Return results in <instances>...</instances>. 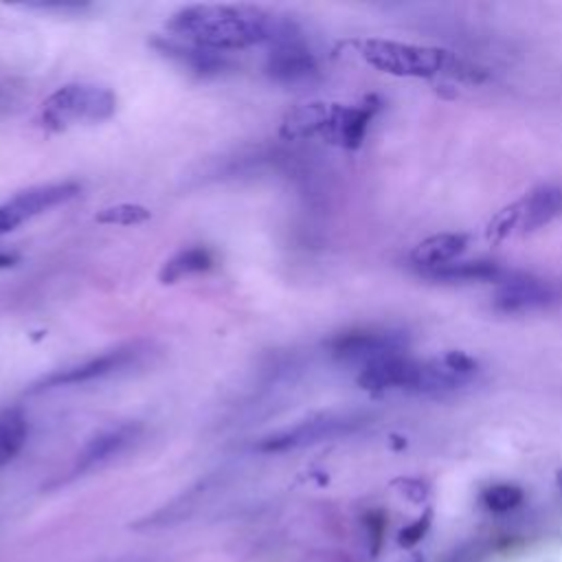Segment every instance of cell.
Returning a JSON list of instances; mask_svg holds the SVG:
<instances>
[{
	"label": "cell",
	"instance_id": "1",
	"mask_svg": "<svg viewBox=\"0 0 562 562\" xmlns=\"http://www.w3.org/2000/svg\"><path fill=\"white\" fill-rule=\"evenodd\" d=\"M277 23L279 21L258 8L192 5L176 12L167 29L180 40L220 53L271 43Z\"/></svg>",
	"mask_w": 562,
	"mask_h": 562
},
{
	"label": "cell",
	"instance_id": "2",
	"mask_svg": "<svg viewBox=\"0 0 562 562\" xmlns=\"http://www.w3.org/2000/svg\"><path fill=\"white\" fill-rule=\"evenodd\" d=\"M358 51L369 67L396 77H435L440 73H451L468 82L483 80L475 67L435 47L403 45L392 40H362L358 43Z\"/></svg>",
	"mask_w": 562,
	"mask_h": 562
},
{
	"label": "cell",
	"instance_id": "3",
	"mask_svg": "<svg viewBox=\"0 0 562 562\" xmlns=\"http://www.w3.org/2000/svg\"><path fill=\"white\" fill-rule=\"evenodd\" d=\"M117 97L112 91L93 84H69L56 91L43 108L49 130H67L77 123H99L115 115Z\"/></svg>",
	"mask_w": 562,
	"mask_h": 562
},
{
	"label": "cell",
	"instance_id": "4",
	"mask_svg": "<svg viewBox=\"0 0 562 562\" xmlns=\"http://www.w3.org/2000/svg\"><path fill=\"white\" fill-rule=\"evenodd\" d=\"M409 347V336L398 330H354L330 340V351L336 360L360 362L362 367L392 356H403Z\"/></svg>",
	"mask_w": 562,
	"mask_h": 562
},
{
	"label": "cell",
	"instance_id": "5",
	"mask_svg": "<svg viewBox=\"0 0 562 562\" xmlns=\"http://www.w3.org/2000/svg\"><path fill=\"white\" fill-rule=\"evenodd\" d=\"M273 49L268 56V75L279 82H303L316 75V58L306 45L301 32L290 21H279L275 36H273Z\"/></svg>",
	"mask_w": 562,
	"mask_h": 562
},
{
	"label": "cell",
	"instance_id": "6",
	"mask_svg": "<svg viewBox=\"0 0 562 562\" xmlns=\"http://www.w3.org/2000/svg\"><path fill=\"white\" fill-rule=\"evenodd\" d=\"M364 425L360 416H321L314 420H306L288 431L268 435L258 444V451L262 453H286L306 449L332 438H343L354 431H358Z\"/></svg>",
	"mask_w": 562,
	"mask_h": 562
},
{
	"label": "cell",
	"instance_id": "7",
	"mask_svg": "<svg viewBox=\"0 0 562 562\" xmlns=\"http://www.w3.org/2000/svg\"><path fill=\"white\" fill-rule=\"evenodd\" d=\"M143 349L139 345H123L117 347L112 351H106L97 358H91L86 362H80L75 367L69 369H60L49 373L43 381H38L32 387V394H40V392H49V390H58V387H69V385H84L104 376H110V373H119L123 369H128L130 364H134L141 358Z\"/></svg>",
	"mask_w": 562,
	"mask_h": 562
},
{
	"label": "cell",
	"instance_id": "8",
	"mask_svg": "<svg viewBox=\"0 0 562 562\" xmlns=\"http://www.w3.org/2000/svg\"><path fill=\"white\" fill-rule=\"evenodd\" d=\"M425 373H427V362L414 360L407 354H403V356H392L362 367L358 385L360 390L371 394H383L394 390L422 394Z\"/></svg>",
	"mask_w": 562,
	"mask_h": 562
},
{
	"label": "cell",
	"instance_id": "9",
	"mask_svg": "<svg viewBox=\"0 0 562 562\" xmlns=\"http://www.w3.org/2000/svg\"><path fill=\"white\" fill-rule=\"evenodd\" d=\"M379 110H381V101L376 97H367L360 106L332 104L327 110V119L321 136L345 150H356L360 147L367 134V128Z\"/></svg>",
	"mask_w": 562,
	"mask_h": 562
},
{
	"label": "cell",
	"instance_id": "10",
	"mask_svg": "<svg viewBox=\"0 0 562 562\" xmlns=\"http://www.w3.org/2000/svg\"><path fill=\"white\" fill-rule=\"evenodd\" d=\"M560 301V290L542 279L516 275L501 284L494 295V310L503 314H521L549 308Z\"/></svg>",
	"mask_w": 562,
	"mask_h": 562
},
{
	"label": "cell",
	"instance_id": "11",
	"mask_svg": "<svg viewBox=\"0 0 562 562\" xmlns=\"http://www.w3.org/2000/svg\"><path fill=\"white\" fill-rule=\"evenodd\" d=\"M518 207V234L527 236L542 227H547L555 216L562 214V190L553 184L538 187L529 192L523 201L516 203Z\"/></svg>",
	"mask_w": 562,
	"mask_h": 562
},
{
	"label": "cell",
	"instance_id": "12",
	"mask_svg": "<svg viewBox=\"0 0 562 562\" xmlns=\"http://www.w3.org/2000/svg\"><path fill=\"white\" fill-rule=\"evenodd\" d=\"M139 433H141L139 425H119L115 429H108V431L95 435L80 453L75 470L86 473V470H93V468L110 462L112 457L123 453L139 438Z\"/></svg>",
	"mask_w": 562,
	"mask_h": 562
},
{
	"label": "cell",
	"instance_id": "13",
	"mask_svg": "<svg viewBox=\"0 0 562 562\" xmlns=\"http://www.w3.org/2000/svg\"><path fill=\"white\" fill-rule=\"evenodd\" d=\"M466 247H468V238L464 234L431 236L411 251V262L420 273H425V271L457 262V258L466 251Z\"/></svg>",
	"mask_w": 562,
	"mask_h": 562
},
{
	"label": "cell",
	"instance_id": "14",
	"mask_svg": "<svg viewBox=\"0 0 562 562\" xmlns=\"http://www.w3.org/2000/svg\"><path fill=\"white\" fill-rule=\"evenodd\" d=\"M160 53L174 58L176 62L190 67L196 73L210 75V73H220L227 67V60L223 56H218V51H210L203 49L199 45H192L187 40H178V38H163V40H154L152 43Z\"/></svg>",
	"mask_w": 562,
	"mask_h": 562
},
{
	"label": "cell",
	"instance_id": "15",
	"mask_svg": "<svg viewBox=\"0 0 562 562\" xmlns=\"http://www.w3.org/2000/svg\"><path fill=\"white\" fill-rule=\"evenodd\" d=\"M420 275L444 284H470V282H501L505 273L497 262L475 260V262H451L440 268L425 271Z\"/></svg>",
	"mask_w": 562,
	"mask_h": 562
},
{
	"label": "cell",
	"instance_id": "16",
	"mask_svg": "<svg viewBox=\"0 0 562 562\" xmlns=\"http://www.w3.org/2000/svg\"><path fill=\"white\" fill-rule=\"evenodd\" d=\"M29 425L21 407L0 411V468L8 466L25 446Z\"/></svg>",
	"mask_w": 562,
	"mask_h": 562
},
{
	"label": "cell",
	"instance_id": "17",
	"mask_svg": "<svg viewBox=\"0 0 562 562\" xmlns=\"http://www.w3.org/2000/svg\"><path fill=\"white\" fill-rule=\"evenodd\" d=\"M327 110L330 104H303L292 108L282 123V136L306 139L312 134H321L327 119Z\"/></svg>",
	"mask_w": 562,
	"mask_h": 562
},
{
	"label": "cell",
	"instance_id": "18",
	"mask_svg": "<svg viewBox=\"0 0 562 562\" xmlns=\"http://www.w3.org/2000/svg\"><path fill=\"white\" fill-rule=\"evenodd\" d=\"M212 264H214V258L207 249H203V247L187 249V251H180L178 255H174L169 262H165L158 279H160V284H176L182 277L210 271Z\"/></svg>",
	"mask_w": 562,
	"mask_h": 562
},
{
	"label": "cell",
	"instance_id": "19",
	"mask_svg": "<svg viewBox=\"0 0 562 562\" xmlns=\"http://www.w3.org/2000/svg\"><path fill=\"white\" fill-rule=\"evenodd\" d=\"M207 488H210V481H201L192 490H187L180 499H176L169 505H165L163 510H158L154 516H147L136 527H143V525L145 527H165V525H171V523H178V521L187 518L196 510V505L203 501V494H205Z\"/></svg>",
	"mask_w": 562,
	"mask_h": 562
},
{
	"label": "cell",
	"instance_id": "20",
	"mask_svg": "<svg viewBox=\"0 0 562 562\" xmlns=\"http://www.w3.org/2000/svg\"><path fill=\"white\" fill-rule=\"evenodd\" d=\"M150 210H145L143 205H130V203H121L115 207H106L101 210L95 220L99 225H117V227H132V225H143L150 220Z\"/></svg>",
	"mask_w": 562,
	"mask_h": 562
},
{
	"label": "cell",
	"instance_id": "21",
	"mask_svg": "<svg viewBox=\"0 0 562 562\" xmlns=\"http://www.w3.org/2000/svg\"><path fill=\"white\" fill-rule=\"evenodd\" d=\"M521 501H523V490L512 483H499L483 492V505L497 514L514 510L516 505H521Z\"/></svg>",
	"mask_w": 562,
	"mask_h": 562
},
{
	"label": "cell",
	"instance_id": "22",
	"mask_svg": "<svg viewBox=\"0 0 562 562\" xmlns=\"http://www.w3.org/2000/svg\"><path fill=\"white\" fill-rule=\"evenodd\" d=\"M516 234H518V207H516V203L505 207L503 212H499L486 229V238L492 244H501L503 240H507Z\"/></svg>",
	"mask_w": 562,
	"mask_h": 562
},
{
	"label": "cell",
	"instance_id": "23",
	"mask_svg": "<svg viewBox=\"0 0 562 562\" xmlns=\"http://www.w3.org/2000/svg\"><path fill=\"white\" fill-rule=\"evenodd\" d=\"M431 510H427L425 512V516H420L418 521H414L411 525H407L403 531H400V536H398V542H400V547H414V545H418L422 538H425V534L429 531V527H431Z\"/></svg>",
	"mask_w": 562,
	"mask_h": 562
},
{
	"label": "cell",
	"instance_id": "24",
	"mask_svg": "<svg viewBox=\"0 0 562 562\" xmlns=\"http://www.w3.org/2000/svg\"><path fill=\"white\" fill-rule=\"evenodd\" d=\"M394 486L400 488L403 494L409 497V499L416 501V503H420V501L427 497V486H425L422 481H416V479H398V481H394Z\"/></svg>",
	"mask_w": 562,
	"mask_h": 562
},
{
	"label": "cell",
	"instance_id": "25",
	"mask_svg": "<svg viewBox=\"0 0 562 562\" xmlns=\"http://www.w3.org/2000/svg\"><path fill=\"white\" fill-rule=\"evenodd\" d=\"M10 231H14V227H12L10 218H8V214L3 212V207H0V236H5Z\"/></svg>",
	"mask_w": 562,
	"mask_h": 562
},
{
	"label": "cell",
	"instance_id": "26",
	"mask_svg": "<svg viewBox=\"0 0 562 562\" xmlns=\"http://www.w3.org/2000/svg\"><path fill=\"white\" fill-rule=\"evenodd\" d=\"M16 262V258L14 255H10V253H0V268H8V266H12Z\"/></svg>",
	"mask_w": 562,
	"mask_h": 562
},
{
	"label": "cell",
	"instance_id": "27",
	"mask_svg": "<svg viewBox=\"0 0 562 562\" xmlns=\"http://www.w3.org/2000/svg\"><path fill=\"white\" fill-rule=\"evenodd\" d=\"M558 479H560V488H562V473H560V477H558Z\"/></svg>",
	"mask_w": 562,
	"mask_h": 562
}]
</instances>
